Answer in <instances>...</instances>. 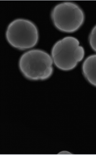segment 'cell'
<instances>
[{"instance_id":"obj_1","label":"cell","mask_w":96,"mask_h":155,"mask_svg":"<svg viewBox=\"0 0 96 155\" xmlns=\"http://www.w3.org/2000/svg\"><path fill=\"white\" fill-rule=\"evenodd\" d=\"M20 71L26 78L32 81H44L53 72V61L45 51L32 50L24 53L19 61Z\"/></svg>"},{"instance_id":"obj_2","label":"cell","mask_w":96,"mask_h":155,"mask_svg":"<svg viewBox=\"0 0 96 155\" xmlns=\"http://www.w3.org/2000/svg\"><path fill=\"white\" fill-rule=\"evenodd\" d=\"M51 54L57 68L62 71H69L74 69L82 61L84 51L77 39L67 37L54 44Z\"/></svg>"},{"instance_id":"obj_3","label":"cell","mask_w":96,"mask_h":155,"mask_svg":"<svg viewBox=\"0 0 96 155\" xmlns=\"http://www.w3.org/2000/svg\"><path fill=\"white\" fill-rule=\"evenodd\" d=\"M6 38L12 47L24 51L35 46L39 35L37 27L33 23L28 20L17 19L8 25Z\"/></svg>"},{"instance_id":"obj_4","label":"cell","mask_w":96,"mask_h":155,"mask_svg":"<svg viewBox=\"0 0 96 155\" xmlns=\"http://www.w3.org/2000/svg\"><path fill=\"white\" fill-rule=\"evenodd\" d=\"M54 25L60 31L66 33L75 32L84 23V12L74 3L66 2L57 4L51 13Z\"/></svg>"},{"instance_id":"obj_5","label":"cell","mask_w":96,"mask_h":155,"mask_svg":"<svg viewBox=\"0 0 96 155\" xmlns=\"http://www.w3.org/2000/svg\"><path fill=\"white\" fill-rule=\"evenodd\" d=\"M82 70L84 77L88 82L96 87V54L89 56L86 59Z\"/></svg>"},{"instance_id":"obj_6","label":"cell","mask_w":96,"mask_h":155,"mask_svg":"<svg viewBox=\"0 0 96 155\" xmlns=\"http://www.w3.org/2000/svg\"><path fill=\"white\" fill-rule=\"evenodd\" d=\"M90 46L96 52V25L93 28L89 36Z\"/></svg>"},{"instance_id":"obj_7","label":"cell","mask_w":96,"mask_h":155,"mask_svg":"<svg viewBox=\"0 0 96 155\" xmlns=\"http://www.w3.org/2000/svg\"><path fill=\"white\" fill-rule=\"evenodd\" d=\"M58 154L60 155H71V153H70L69 152L67 151H63L60 152Z\"/></svg>"}]
</instances>
